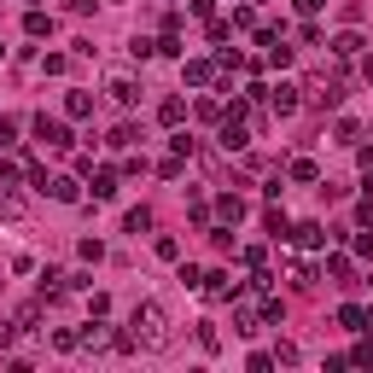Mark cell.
Instances as JSON below:
<instances>
[{
    "label": "cell",
    "instance_id": "obj_9",
    "mask_svg": "<svg viewBox=\"0 0 373 373\" xmlns=\"http://www.w3.org/2000/svg\"><path fill=\"white\" fill-rule=\"evenodd\" d=\"M47 192H53L59 204H76V181H70V175H59V181H47Z\"/></svg>",
    "mask_w": 373,
    "mask_h": 373
},
{
    "label": "cell",
    "instance_id": "obj_8",
    "mask_svg": "<svg viewBox=\"0 0 373 373\" xmlns=\"http://www.w3.org/2000/svg\"><path fill=\"white\" fill-rule=\"evenodd\" d=\"M0 216H6V222H24V199H18V192H6V187H0Z\"/></svg>",
    "mask_w": 373,
    "mask_h": 373
},
{
    "label": "cell",
    "instance_id": "obj_21",
    "mask_svg": "<svg viewBox=\"0 0 373 373\" xmlns=\"http://www.w3.org/2000/svg\"><path fill=\"white\" fill-rule=\"evenodd\" d=\"M12 338H18V327H6V321H0V350H12Z\"/></svg>",
    "mask_w": 373,
    "mask_h": 373
},
{
    "label": "cell",
    "instance_id": "obj_11",
    "mask_svg": "<svg viewBox=\"0 0 373 373\" xmlns=\"http://www.w3.org/2000/svg\"><path fill=\"white\" fill-rule=\"evenodd\" d=\"M111 192H117V175H111V169H93V199H111Z\"/></svg>",
    "mask_w": 373,
    "mask_h": 373
},
{
    "label": "cell",
    "instance_id": "obj_18",
    "mask_svg": "<svg viewBox=\"0 0 373 373\" xmlns=\"http://www.w3.org/2000/svg\"><path fill=\"white\" fill-rule=\"evenodd\" d=\"M216 210H222V222H239V216H245V204H239V199H222Z\"/></svg>",
    "mask_w": 373,
    "mask_h": 373
},
{
    "label": "cell",
    "instance_id": "obj_1",
    "mask_svg": "<svg viewBox=\"0 0 373 373\" xmlns=\"http://www.w3.org/2000/svg\"><path fill=\"white\" fill-rule=\"evenodd\" d=\"M128 338H135L140 350H164L169 344V310L164 303H135V315H128Z\"/></svg>",
    "mask_w": 373,
    "mask_h": 373
},
{
    "label": "cell",
    "instance_id": "obj_15",
    "mask_svg": "<svg viewBox=\"0 0 373 373\" xmlns=\"http://www.w3.org/2000/svg\"><path fill=\"white\" fill-rule=\"evenodd\" d=\"M64 111H70V117H88V111H93V100H88V93H82V88H76V93H70V100H64Z\"/></svg>",
    "mask_w": 373,
    "mask_h": 373
},
{
    "label": "cell",
    "instance_id": "obj_14",
    "mask_svg": "<svg viewBox=\"0 0 373 373\" xmlns=\"http://www.w3.org/2000/svg\"><path fill=\"white\" fill-rule=\"evenodd\" d=\"M123 228H128V234H146V228H152V210H146V204H140V210H128Z\"/></svg>",
    "mask_w": 373,
    "mask_h": 373
},
{
    "label": "cell",
    "instance_id": "obj_19",
    "mask_svg": "<svg viewBox=\"0 0 373 373\" xmlns=\"http://www.w3.org/2000/svg\"><path fill=\"white\" fill-rule=\"evenodd\" d=\"M12 135H18V123H12V117H0V146H12Z\"/></svg>",
    "mask_w": 373,
    "mask_h": 373
},
{
    "label": "cell",
    "instance_id": "obj_6",
    "mask_svg": "<svg viewBox=\"0 0 373 373\" xmlns=\"http://www.w3.org/2000/svg\"><path fill=\"white\" fill-rule=\"evenodd\" d=\"M298 245L321 251V245H327V228H321V222H303V228H298Z\"/></svg>",
    "mask_w": 373,
    "mask_h": 373
},
{
    "label": "cell",
    "instance_id": "obj_12",
    "mask_svg": "<svg viewBox=\"0 0 373 373\" xmlns=\"http://www.w3.org/2000/svg\"><path fill=\"white\" fill-rule=\"evenodd\" d=\"M333 53H338V59H356V53H362V36H356V29H350V36H338Z\"/></svg>",
    "mask_w": 373,
    "mask_h": 373
},
{
    "label": "cell",
    "instance_id": "obj_13",
    "mask_svg": "<svg viewBox=\"0 0 373 373\" xmlns=\"http://www.w3.org/2000/svg\"><path fill=\"white\" fill-rule=\"evenodd\" d=\"M41 310H47V303H24V310H18V333H36V321H41Z\"/></svg>",
    "mask_w": 373,
    "mask_h": 373
},
{
    "label": "cell",
    "instance_id": "obj_16",
    "mask_svg": "<svg viewBox=\"0 0 373 373\" xmlns=\"http://www.w3.org/2000/svg\"><path fill=\"white\" fill-rule=\"evenodd\" d=\"M315 175H321V169L310 164V158H298V164H291V181H315Z\"/></svg>",
    "mask_w": 373,
    "mask_h": 373
},
{
    "label": "cell",
    "instance_id": "obj_17",
    "mask_svg": "<svg viewBox=\"0 0 373 373\" xmlns=\"http://www.w3.org/2000/svg\"><path fill=\"white\" fill-rule=\"evenodd\" d=\"M158 117H164V123H181V117H187V105H181V100H164V111H158Z\"/></svg>",
    "mask_w": 373,
    "mask_h": 373
},
{
    "label": "cell",
    "instance_id": "obj_4",
    "mask_svg": "<svg viewBox=\"0 0 373 373\" xmlns=\"http://www.w3.org/2000/svg\"><path fill=\"white\" fill-rule=\"evenodd\" d=\"M268 100H274V111H280V117H291V111H298V88L280 82V88H268Z\"/></svg>",
    "mask_w": 373,
    "mask_h": 373
},
{
    "label": "cell",
    "instance_id": "obj_7",
    "mask_svg": "<svg viewBox=\"0 0 373 373\" xmlns=\"http://www.w3.org/2000/svg\"><path fill=\"white\" fill-rule=\"evenodd\" d=\"M222 146H228V152H239V146H251V140H245V128H239V117H228V123H222Z\"/></svg>",
    "mask_w": 373,
    "mask_h": 373
},
{
    "label": "cell",
    "instance_id": "obj_3",
    "mask_svg": "<svg viewBox=\"0 0 373 373\" xmlns=\"http://www.w3.org/2000/svg\"><path fill=\"white\" fill-rule=\"evenodd\" d=\"M105 93H111L117 105H135V100H140V82H135V76H111V82H105Z\"/></svg>",
    "mask_w": 373,
    "mask_h": 373
},
{
    "label": "cell",
    "instance_id": "obj_10",
    "mask_svg": "<svg viewBox=\"0 0 373 373\" xmlns=\"http://www.w3.org/2000/svg\"><path fill=\"white\" fill-rule=\"evenodd\" d=\"M310 100L315 105H338V82H310Z\"/></svg>",
    "mask_w": 373,
    "mask_h": 373
},
{
    "label": "cell",
    "instance_id": "obj_20",
    "mask_svg": "<svg viewBox=\"0 0 373 373\" xmlns=\"http://www.w3.org/2000/svg\"><path fill=\"white\" fill-rule=\"evenodd\" d=\"M321 6H327V0H298V12H303V18H315Z\"/></svg>",
    "mask_w": 373,
    "mask_h": 373
},
{
    "label": "cell",
    "instance_id": "obj_2",
    "mask_svg": "<svg viewBox=\"0 0 373 373\" xmlns=\"http://www.w3.org/2000/svg\"><path fill=\"white\" fill-rule=\"evenodd\" d=\"M36 135H41L47 146H53V152H64V146H70V128H64V123H53V117H36Z\"/></svg>",
    "mask_w": 373,
    "mask_h": 373
},
{
    "label": "cell",
    "instance_id": "obj_5",
    "mask_svg": "<svg viewBox=\"0 0 373 373\" xmlns=\"http://www.w3.org/2000/svg\"><path fill=\"white\" fill-rule=\"evenodd\" d=\"M204 291H210V298H239V286H234L222 268H216V274H204Z\"/></svg>",
    "mask_w": 373,
    "mask_h": 373
}]
</instances>
